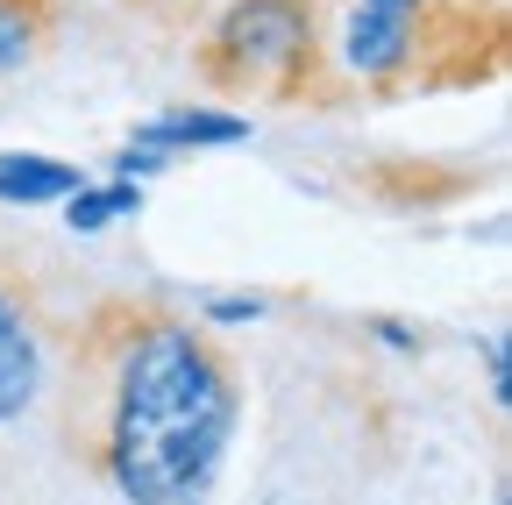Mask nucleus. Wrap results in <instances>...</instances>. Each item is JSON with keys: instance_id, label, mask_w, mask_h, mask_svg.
<instances>
[{"instance_id": "obj_4", "label": "nucleus", "mask_w": 512, "mask_h": 505, "mask_svg": "<svg viewBox=\"0 0 512 505\" xmlns=\"http://www.w3.org/2000/svg\"><path fill=\"white\" fill-rule=\"evenodd\" d=\"M228 143H249V121L242 114H214V107H171L157 121H143L136 136H128V150L114 157L121 178H143L157 164H171L178 150H228Z\"/></svg>"}, {"instance_id": "obj_12", "label": "nucleus", "mask_w": 512, "mask_h": 505, "mask_svg": "<svg viewBox=\"0 0 512 505\" xmlns=\"http://www.w3.org/2000/svg\"><path fill=\"white\" fill-rule=\"evenodd\" d=\"M399 8H448V0H399Z\"/></svg>"}, {"instance_id": "obj_6", "label": "nucleus", "mask_w": 512, "mask_h": 505, "mask_svg": "<svg viewBox=\"0 0 512 505\" xmlns=\"http://www.w3.org/2000/svg\"><path fill=\"white\" fill-rule=\"evenodd\" d=\"M79 164L43 157V150H0V207H50L64 193H79Z\"/></svg>"}, {"instance_id": "obj_11", "label": "nucleus", "mask_w": 512, "mask_h": 505, "mask_svg": "<svg viewBox=\"0 0 512 505\" xmlns=\"http://www.w3.org/2000/svg\"><path fill=\"white\" fill-rule=\"evenodd\" d=\"M491 399H505V342L491 335Z\"/></svg>"}, {"instance_id": "obj_5", "label": "nucleus", "mask_w": 512, "mask_h": 505, "mask_svg": "<svg viewBox=\"0 0 512 505\" xmlns=\"http://www.w3.org/2000/svg\"><path fill=\"white\" fill-rule=\"evenodd\" d=\"M43 392V342L15 292H0V427L22 420Z\"/></svg>"}, {"instance_id": "obj_7", "label": "nucleus", "mask_w": 512, "mask_h": 505, "mask_svg": "<svg viewBox=\"0 0 512 505\" xmlns=\"http://www.w3.org/2000/svg\"><path fill=\"white\" fill-rule=\"evenodd\" d=\"M57 22V0H0V79L22 72Z\"/></svg>"}, {"instance_id": "obj_1", "label": "nucleus", "mask_w": 512, "mask_h": 505, "mask_svg": "<svg viewBox=\"0 0 512 505\" xmlns=\"http://www.w3.org/2000/svg\"><path fill=\"white\" fill-rule=\"evenodd\" d=\"M235 434L228 363L200 328L150 321L121 349L107 477L128 505H207Z\"/></svg>"}, {"instance_id": "obj_9", "label": "nucleus", "mask_w": 512, "mask_h": 505, "mask_svg": "<svg viewBox=\"0 0 512 505\" xmlns=\"http://www.w3.org/2000/svg\"><path fill=\"white\" fill-rule=\"evenodd\" d=\"M207 321L214 328H249V321H264V299L256 292H221V299H207Z\"/></svg>"}, {"instance_id": "obj_3", "label": "nucleus", "mask_w": 512, "mask_h": 505, "mask_svg": "<svg viewBox=\"0 0 512 505\" xmlns=\"http://www.w3.org/2000/svg\"><path fill=\"white\" fill-rule=\"evenodd\" d=\"M456 15V0L448 8H399V0H349L342 15V36H335V57L363 79V86H392L406 79L420 57L441 43V22Z\"/></svg>"}, {"instance_id": "obj_8", "label": "nucleus", "mask_w": 512, "mask_h": 505, "mask_svg": "<svg viewBox=\"0 0 512 505\" xmlns=\"http://www.w3.org/2000/svg\"><path fill=\"white\" fill-rule=\"evenodd\" d=\"M143 207V185L136 178H114V185H79V193H64V221H72L79 235H100L107 221L136 214Z\"/></svg>"}, {"instance_id": "obj_2", "label": "nucleus", "mask_w": 512, "mask_h": 505, "mask_svg": "<svg viewBox=\"0 0 512 505\" xmlns=\"http://www.w3.org/2000/svg\"><path fill=\"white\" fill-rule=\"evenodd\" d=\"M200 79L214 93L306 100L320 79V0H221L200 43Z\"/></svg>"}, {"instance_id": "obj_10", "label": "nucleus", "mask_w": 512, "mask_h": 505, "mask_svg": "<svg viewBox=\"0 0 512 505\" xmlns=\"http://www.w3.org/2000/svg\"><path fill=\"white\" fill-rule=\"evenodd\" d=\"M143 15H157V22H200V15H214L221 0H136Z\"/></svg>"}]
</instances>
